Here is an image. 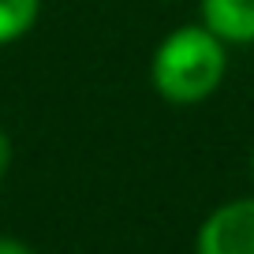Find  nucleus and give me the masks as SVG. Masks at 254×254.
<instances>
[{"instance_id":"f257e3e1","label":"nucleus","mask_w":254,"mask_h":254,"mask_svg":"<svg viewBox=\"0 0 254 254\" xmlns=\"http://www.w3.org/2000/svg\"><path fill=\"white\" fill-rule=\"evenodd\" d=\"M228 71V45L206 23L176 26L161 38L150 60V82L161 101L168 105H202L217 94Z\"/></svg>"},{"instance_id":"f03ea898","label":"nucleus","mask_w":254,"mask_h":254,"mask_svg":"<svg viewBox=\"0 0 254 254\" xmlns=\"http://www.w3.org/2000/svg\"><path fill=\"white\" fill-rule=\"evenodd\" d=\"M194 254H254V198L217 206L198 224Z\"/></svg>"},{"instance_id":"7ed1b4c3","label":"nucleus","mask_w":254,"mask_h":254,"mask_svg":"<svg viewBox=\"0 0 254 254\" xmlns=\"http://www.w3.org/2000/svg\"><path fill=\"white\" fill-rule=\"evenodd\" d=\"M198 11L224 45H254V0H198Z\"/></svg>"},{"instance_id":"20e7f679","label":"nucleus","mask_w":254,"mask_h":254,"mask_svg":"<svg viewBox=\"0 0 254 254\" xmlns=\"http://www.w3.org/2000/svg\"><path fill=\"white\" fill-rule=\"evenodd\" d=\"M41 0H0V45H15L38 26Z\"/></svg>"},{"instance_id":"39448f33","label":"nucleus","mask_w":254,"mask_h":254,"mask_svg":"<svg viewBox=\"0 0 254 254\" xmlns=\"http://www.w3.org/2000/svg\"><path fill=\"white\" fill-rule=\"evenodd\" d=\"M8 168H11V138H8V131L0 127V187L8 180Z\"/></svg>"},{"instance_id":"423d86ee","label":"nucleus","mask_w":254,"mask_h":254,"mask_svg":"<svg viewBox=\"0 0 254 254\" xmlns=\"http://www.w3.org/2000/svg\"><path fill=\"white\" fill-rule=\"evenodd\" d=\"M0 254H34V251H30V243H23L15 236H0Z\"/></svg>"},{"instance_id":"0eeeda50","label":"nucleus","mask_w":254,"mask_h":254,"mask_svg":"<svg viewBox=\"0 0 254 254\" xmlns=\"http://www.w3.org/2000/svg\"><path fill=\"white\" fill-rule=\"evenodd\" d=\"M251 172H254V150H251Z\"/></svg>"}]
</instances>
